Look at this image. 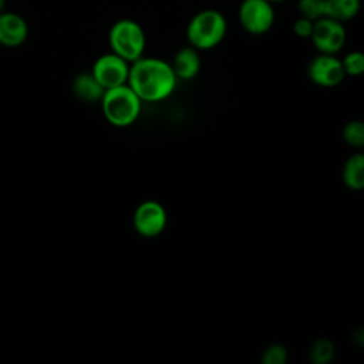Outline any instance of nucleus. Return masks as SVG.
I'll return each mask as SVG.
<instances>
[{"mask_svg":"<svg viewBox=\"0 0 364 364\" xmlns=\"http://www.w3.org/2000/svg\"><path fill=\"white\" fill-rule=\"evenodd\" d=\"M176 77L168 61L156 57H141L129 64L127 84L144 102L166 100L176 87Z\"/></svg>","mask_w":364,"mask_h":364,"instance_id":"nucleus-1","label":"nucleus"},{"mask_svg":"<svg viewBox=\"0 0 364 364\" xmlns=\"http://www.w3.org/2000/svg\"><path fill=\"white\" fill-rule=\"evenodd\" d=\"M100 101L105 119L118 128L132 125L142 108V101L128 84L105 90Z\"/></svg>","mask_w":364,"mask_h":364,"instance_id":"nucleus-2","label":"nucleus"},{"mask_svg":"<svg viewBox=\"0 0 364 364\" xmlns=\"http://www.w3.org/2000/svg\"><path fill=\"white\" fill-rule=\"evenodd\" d=\"M228 31L225 16L215 9H205L193 14L186 27L189 46L196 50H210L222 43Z\"/></svg>","mask_w":364,"mask_h":364,"instance_id":"nucleus-3","label":"nucleus"},{"mask_svg":"<svg viewBox=\"0 0 364 364\" xmlns=\"http://www.w3.org/2000/svg\"><path fill=\"white\" fill-rule=\"evenodd\" d=\"M108 44L114 54L131 64L144 55L146 46L145 31L135 20H117L108 31Z\"/></svg>","mask_w":364,"mask_h":364,"instance_id":"nucleus-4","label":"nucleus"},{"mask_svg":"<svg viewBox=\"0 0 364 364\" xmlns=\"http://www.w3.org/2000/svg\"><path fill=\"white\" fill-rule=\"evenodd\" d=\"M239 23L253 36L267 33L274 24V9L267 0H243L237 10Z\"/></svg>","mask_w":364,"mask_h":364,"instance_id":"nucleus-5","label":"nucleus"},{"mask_svg":"<svg viewBox=\"0 0 364 364\" xmlns=\"http://www.w3.org/2000/svg\"><path fill=\"white\" fill-rule=\"evenodd\" d=\"M347 33L341 21L321 17L313 21L310 40L314 48L323 54H337L346 44Z\"/></svg>","mask_w":364,"mask_h":364,"instance_id":"nucleus-6","label":"nucleus"},{"mask_svg":"<svg viewBox=\"0 0 364 364\" xmlns=\"http://www.w3.org/2000/svg\"><path fill=\"white\" fill-rule=\"evenodd\" d=\"M168 223V213L158 200L148 199L141 202L132 215L134 229L144 237H155L161 235Z\"/></svg>","mask_w":364,"mask_h":364,"instance_id":"nucleus-7","label":"nucleus"},{"mask_svg":"<svg viewBox=\"0 0 364 364\" xmlns=\"http://www.w3.org/2000/svg\"><path fill=\"white\" fill-rule=\"evenodd\" d=\"M129 63L112 51L100 55L92 64L91 74L104 90L127 84Z\"/></svg>","mask_w":364,"mask_h":364,"instance_id":"nucleus-8","label":"nucleus"},{"mask_svg":"<svg viewBox=\"0 0 364 364\" xmlns=\"http://www.w3.org/2000/svg\"><path fill=\"white\" fill-rule=\"evenodd\" d=\"M307 75L310 81L323 88H333L346 78L341 60L336 54L318 53L307 65Z\"/></svg>","mask_w":364,"mask_h":364,"instance_id":"nucleus-9","label":"nucleus"},{"mask_svg":"<svg viewBox=\"0 0 364 364\" xmlns=\"http://www.w3.org/2000/svg\"><path fill=\"white\" fill-rule=\"evenodd\" d=\"M28 36L27 21L17 13L0 11V44L4 47H18Z\"/></svg>","mask_w":364,"mask_h":364,"instance_id":"nucleus-10","label":"nucleus"},{"mask_svg":"<svg viewBox=\"0 0 364 364\" xmlns=\"http://www.w3.org/2000/svg\"><path fill=\"white\" fill-rule=\"evenodd\" d=\"M176 80H192L198 75L200 70V57L196 48L192 46L178 50L173 55L172 63H169Z\"/></svg>","mask_w":364,"mask_h":364,"instance_id":"nucleus-11","label":"nucleus"},{"mask_svg":"<svg viewBox=\"0 0 364 364\" xmlns=\"http://www.w3.org/2000/svg\"><path fill=\"white\" fill-rule=\"evenodd\" d=\"M104 91L105 90L100 85V82L95 80V77L91 74V71L78 74L73 81L74 95L84 102L100 101Z\"/></svg>","mask_w":364,"mask_h":364,"instance_id":"nucleus-12","label":"nucleus"},{"mask_svg":"<svg viewBox=\"0 0 364 364\" xmlns=\"http://www.w3.org/2000/svg\"><path fill=\"white\" fill-rule=\"evenodd\" d=\"M343 182L351 191L364 188V155L361 152L350 155L344 162Z\"/></svg>","mask_w":364,"mask_h":364,"instance_id":"nucleus-13","label":"nucleus"},{"mask_svg":"<svg viewBox=\"0 0 364 364\" xmlns=\"http://www.w3.org/2000/svg\"><path fill=\"white\" fill-rule=\"evenodd\" d=\"M360 7V0H326V17L344 23L354 18Z\"/></svg>","mask_w":364,"mask_h":364,"instance_id":"nucleus-14","label":"nucleus"},{"mask_svg":"<svg viewBox=\"0 0 364 364\" xmlns=\"http://www.w3.org/2000/svg\"><path fill=\"white\" fill-rule=\"evenodd\" d=\"M336 354V347L328 338H317L311 343L309 348V358L313 364H328L333 361Z\"/></svg>","mask_w":364,"mask_h":364,"instance_id":"nucleus-15","label":"nucleus"},{"mask_svg":"<svg viewBox=\"0 0 364 364\" xmlns=\"http://www.w3.org/2000/svg\"><path fill=\"white\" fill-rule=\"evenodd\" d=\"M343 139L350 146L360 149L364 145V124L357 119L347 122L343 128Z\"/></svg>","mask_w":364,"mask_h":364,"instance_id":"nucleus-16","label":"nucleus"},{"mask_svg":"<svg viewBox=\"0 0 364 364\" xmlns=\"http://www.w3.org/2000/svg\"><path fill=\"white\" fill-rule=\"evenodd\" d=\"M297 7L300 16L311 21L326 17V0H299Z\"/></svg>","mask_w":364,"mask_h":364,"instance_id":"nucleus-17","label":"nucleus"},{"mask_svg":"<svg viewBox=\"0 0 364 364\" xmlns=\"http://www.w3.org/2000/svg\"><path fill=\"white\" fill-rule=\"evenodd\" d=\"M340 60L346 75L358 77L364 73V54L361 51H350Z\"/></svg>","mask_w":364,"mask_h":364,"instance_id":"nucleus-18","label":"nucleus"},{"mask_svg":"<svg viewBox=\"0 0 364 364\" xmlns=\"http://www.w3.org/2000/svg\"><path fill=\"white\" fill-rule=\"evenodd\" d=\"M289 360V351L282 344H270L262 353V364H286Z\"/></svg>","mask_w":364,"mask_h":364,"instance_id":"nucleus-19","label":"nucleus"},{"mask_svg":"<svg viewBox=\"0 0 364 364\" xmlns=\"http://www.w3.org/2000/svg\"><path fill=\"white\" fill-rule=\"evenodd\" d=\"M313 30V21L300 16L294 23H293V33L300 37V38H310Z\"/></svg>","mask_w":364,"mask_h":364,"instance_id":"nucleus-20","label":"nucleus"},{"mask_svg":"<svg viewBox=\"0 0 364 364\" xmlns=\"http://www.w3.org/2000/svg\"><path fill=\"white\" fill-rule=\"evenodd\" d=\"M4 4H6V0H0V11H3Z\"/></svg>","mask_w":364,"mask_h":364,"instance_id":"nucleus-21","label":"nucleus"},{"mask_svg":"<svg viewBox=\"0 0 364 364\" xmlns=\"http://www.w3.org/2000/svg\"><path fill=\"white\" fill-rule=\"evenodd\" d=\"M269 3H272V4H274V3H282V1H286V0H267Z\"/></svg>","mask_w":364,"mask_h":364,"instance_id":"nucleus-22","label":"nucleus"}]
</instances>
